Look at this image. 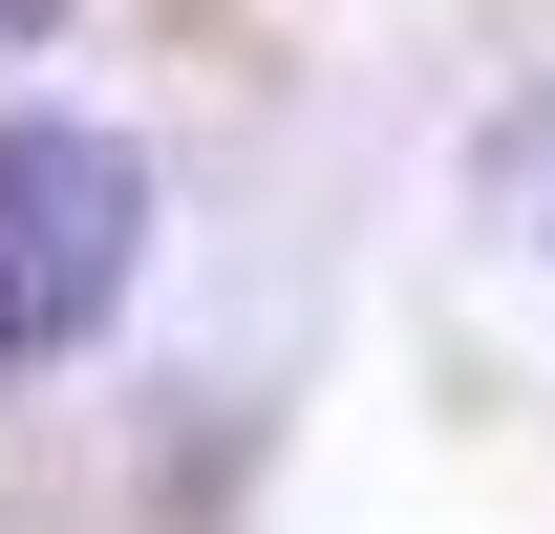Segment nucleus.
Here are the masks:
<instances>
[{
    "mask_svg": "<svg viewBox=\"0 0 555 534\" xmlns=\"http://www.w3.org/2000/svg\"><path fill=\"white\" fill-rule=\"evenodd\" d=\"M43 22H65V0H0V43H43Z\"/></svg>",
    "mask_w": 555,
    "mask_h": 534,
    "instance_id": "2",
    "label": "nucleus"
},
{
    "mask_svg": "<svg viewBox=\"0 0 555 534\" xmlns=\"http://www.w3.org/2000/svg\"><path fill=\"white\" fill-rule=\"evenodd\" d=\"M129 257H150V171L107 129H65V107H0V364L107 342Z\"/></svg>",
    "mask_w": 555,
    "mask_h": 534,
    "instance_id": "1",
    "label": "nucleus"
}]
</instances>
